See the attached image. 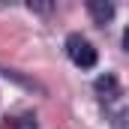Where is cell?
<instances>
[{
  "mask_svg": "<svg viewBox=\"0 0 129 129\" xmlns=\"http://www.w3.org/2000/svg\"><path fill=\"white\" fill-rule=\"evenodd\" d=\"M66 54H69V60H72V63L81 66V69L96 66V48H93L81 33H72V36L66 39Z\"/></svg>",
  "mask_w": 129,
  "mask_h": 129,
  "instance_id": "obj_1",
  "label": "cell"
},
{
  "mask_svg": "<svg viewBox=\"0 0 129 129\" xmlns=\"http://www.w3.org/2000/svg\"><path fill=\"white\" fill-rule=\"evenodd\" d=\"M87 9H90V15L96 18L99 24H105V21L114 15V6H111V3H102V0H90V3H87Z\"/></svg>",
  "mask_w": 129,
  "mask_h": 129,
  "instance_id": "obj_2",
  "label": "cell"
},
{
  "mask_svg": "<svg viewBox=\"0 0 129 129\" xmlns=\"http://www.w3.org/2000/svg\"><path fill=\"white\" fill-rule=\"evenodd\" d=\"M114 90H117L114 75H102L96 81V93H102V99H114Z\"/></svg>",
  "mask_w": 129,
  "mask_h": 129,
  "instance_id": "obj_3",
  "label": "cell"
},
{
  "mask_svg": "<svg viewBox=\"0 0 129 129\" xmlns=\"http://www.w3.org/2000/svg\"><path fill=\"white\" fill-rule=\"evenodd\" d=\"M123 48H126V51H129V27H126V30H123Z\"/></svg>",
  "mask_w": 129,
  "mask_h": 129,
  "instance_id": "obj_4",
  "label": "cell"
},
{
  "mask_svg": "<svg viewBox=\"0 0 129 129\" xmlns=\"http://www.w3.org/2000/svg\"><path fill=\"white\" fill-rule=\"evenodd\" d=\"M21 129H36V126H33V123H21Z\"/></svg>",
  "mask_w": 129,
  "mask_h": 129,
  "instance_id": "obj_5",
  "label": "cell"
}]
</instances>
